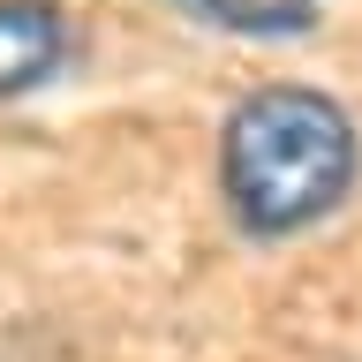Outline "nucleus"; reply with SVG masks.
Instances as JSON below:
<instances>
[{"label":"nucleus","instance_id":"f03ea898","mask_svg":"<svg viewBox=\"0 0 362 362\" xmlns=\"http://www.w3.org/2000/svg\"><path fill=\"white\" fill-rule=\"evenodd\" d=\"M76 61V16L61 0H0V106L53 83Z\"/></svg>","mask_w":362,"mask_h":362},{"label":"nucleus","instance_id":"f257e3e1","mask_svg":"<svg viewBox=\"0 0 362 362\" xmlns=\"http://www.w3.org/2000/svg\"><path fill=\"white\" fill-rule=\"evenodd\" d=\"M362 181L355 113L325 83H257L219 121V204L249 242H294L339 211Z\"/></svg>","mask_w":362,"mask_h":362},{"label":"nucleus","instance_id":"7ed1b4c3","mask_svg":"<svg viewBox=\"0 0 362 362\" xmlns=\"http://www.w3.org/2000/svg\"><path fill=\"white\" fill-rule=\"evenodd\" d=\"M226 38H302L317 23V0H174Z\"/></svg>","mask_w":362,"mask_h":362}]
</instances>
